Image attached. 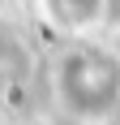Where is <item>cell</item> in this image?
Listing matches in <instances>:
<instances>
[{
	"instance_id": "1",
	"label": "cell",
	"mask_w": 120,
	"mask_h": 125,
	"mask_svg": "<svg viewBox=\"0 0 120 125\" xmlns=\"http://www.w3.org/2000/svg\"><path fill=\"white\" fill-rule=\"evenodd\" d=\"M51 99L64 116L99 125L120 112V52L103 43H73L51 65Z\"/></svg>"
},
{
	"instance_id": "2",
	"label": "cell",
	"mask_w": 120,
	"mask_h": 125,
	"mask_svg": "<svg viewBox=\"0 0 120 125\" xmlns=\"http://www.w3.org/2000/svg\"><path fill=\"white\" fill-rule=\"evenodd\" d=\"M43 22L64 39H90V30L103 26L107 0H39Z\"/></svg>"
}]
</instances>
